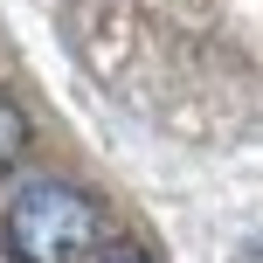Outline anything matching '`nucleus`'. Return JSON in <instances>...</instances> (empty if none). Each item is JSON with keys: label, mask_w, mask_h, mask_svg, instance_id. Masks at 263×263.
Here are the masks:
<instances>
[{"label": "nucleus", "mask_w": 263, "mask_h": 263, "mask_svg": "<svg viewBox=\"0 0 263 263\" xmlns=\"http://www.w3.org/2000/svg\"><path fill=\"white\" fill-rule=\"evenodd\" d=\"M97 263H153V256H145L139 242H118V250H104V256H97Z\"/></svg>", "instance_id": "nucleus-3"}, {"label": "nucleus", "mask_w": 263, "mask_h": 263, "mask_svg": "<svg viewBox=\"0 0 263 263\" xmlns=\"http://www.w3.org/2000/svg\"><path fill=\"white\" fill-rule=\"evenodd\" d=\"M28 139H35V132H28V111L14 104L7 90H0V173H7V166H21Z\"/></svg>", "instance_id": "nucleus-2"}, {"label": "nucleus", "mask_w": 263, "mask_h": 263, "mask_svg": "<svg viewBox=\"0 0 263 263\" xmlns=\"http://www.w3.org/2000/svg\"><path fill=\"white\" fill-rule=\"evenodd\" d=\"M104 236V215L69 180H28L7 201V250L21 263H83Z\"/></svg>", "instance_id": "nucleus-1"}]
</instances>
